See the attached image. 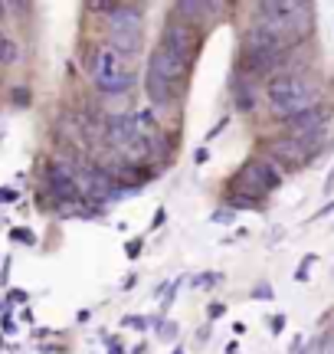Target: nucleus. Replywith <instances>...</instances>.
I'll return each instance as SVG.
<instances>
[{
	"label": "nucleus",
	"mask_w": 334,
	"mask_h": 354,
	"mask_svg": "<svg viewBox=\"0 0 334 354\" xmlns=\"http://www.w3.org/2000/svg\"><path fill=\"white\" fill-rule=\"evenodd\" d=\"M89 76L95 82L99 92L105 95H118V92H128L135 86V73L128 69L125 56L115 53L108 43H99L89 56Z\"/></svg>",
	"instance_id": "obj_1"
},
{
	"label": "nucleus",
	"mask_w": 334,
	"mask_h": 354,
	"mask_svg": "<svg viewBox=\"0 0 334 354\" xmlns=\"http://www.w3.org/2000/svg\"><path fill=\"white\" fill-rule=\"evenodd\" d=\"M259 30H266L272 37H279L285 43L288 37H298L305 26L311 24V10L298 0H269V3H259Z\"/></svg>",
	"instance_id": "obj_2"
},
{
	"label": "nucleus",
	"mask_w": 334,
	"mask_h": 354,
	"mask_svg": "<svg viewBox=\"0 0 334 354\" xmlns=\"http://www.w3.org/2000/svg\"><path fill=\"white\" fill-rule=\"evenodd\" d=\"M266 99H269L272 112L282 115V118H292V115L305 112L315 105V92L302 76L295 73H282V76H272L269 88H266Z\"/></svg>",
	"instance_id": "obj_3"
},
{
	"label": "nucleus",
	"mask_w": 334,
	"mask_h": 354,
	"mask_svg": "<svg viewBox=\"0 0 334 354\" xmlns=\"http://www.w3.org/2000/svg\"><path fill=\"white\" fill-rule=\"evenodd\" d=\"M108 46L115 53H141V39H144V26H141V10L138 7H112L108 10Z\"/></svg>",
	"instance_id": "obj_4"
},
{
	"label": "nucleus",
	"mask_w": 334,
	"mask_h": 354,
	"mask_svg": "<svg viewBox=\"0 0 334 354\" xmlns=\"http://www.w3.org/2000/svg\"><path fill=\"white\" fill-rule=\"evenodd\" d=\"M197 30H193L187 20H170L164 26V33H161V43L157 46H164L167 53H174L184 66L193 63V53H197Z\"/></svg>",
	"instance_id": "obj_5"
},
{
	"label": "nucleus",
	"mask_w": 334,
	"mask_h": 354,
	"mask_svg": "<svg viewBox=\"0 0 334 354\" xmlns=\"http://www.w3.org/2000/svg\"><path fill=\"white\" fill-rule=\"evenodd\" d=\"M324 125H328V109H324V105H311L305 112L285 118L288 135H292V138H302V141H315L324 131Z\"/></svg>",
	"instance_id": "obj_6"
},
{
	"label": "nucleus",
	"mask_w": 334,
	"mask_h": 354,
	"mask_svg": "<svg viewBox=\"0 0 334 354\" xmlns=\"http://www.w3.org/2000/svg\"><path fill=\"white\" fill-rule=\"evenodd\" d=\"M46 184H50V194L56 201H79V194H82L76 171L66 165H52L46 174Z\"/></svg>",
	"instance_id": "obj_7"
},
{
	"label": "nucleus",
	"mask_w": 334,
	"mask_h": 354,
	"mask_svg": "<svg viewBox=\"0 0 334 354\" xmlns=\"http://www.w3.org/2000/svg\"><path fill=\"white\" fill-rule=\"evenodd\" d=\"M243 180L256 190V197H259V194H266V190L279 187V180H282V167L266 165V161H256V165H249L243 171Z\"/></svg>",
	"instance_id": "obj_8"
},
{
	"label": "nucleus",
	"mask_w": 334,
	"mask_h": 354,
	"mask_svg": "<svg viewBox=\"0 0 334 354\" xmlns=\"http://www.w3.org/2000/svg\"><path fill=\"white\" fill-rule=\"evenodd\" d=\"M148 69H155L157 76H164L167 82H174L177 86V79L187 73V66L180 63L174 53H167L164 46H155V53H151V63H148Z\"/></svg>",
	"instance_id": "obj_9"
},
{
	"label": "nucleus",
	"mask_w": 334,
	"mask_h": 354,
	"mask_svg": "<svg viewBox=\"0 0 334 354\" xmlns=\"http://www.w3.org/2000/svg\"><path fill=\"white\" fill-rule=\"evenodd\" d=\"M144 86H148V99L155 102L157 109H167L174 102V82H167L164 76H157L155 69L144 73Z\"/></svg>",
	"instance_id": "obj_10"
},
{
	"label": "nucleus",
	"mask_w": 334,
	"mask_h": 354,
	"mask_svg": "<svg viewBox=\"0 0 334 354\" xmlns=\"http://www.w3.org/2000/svg\"><path fill=\"white\" fill-rule=\"evenodd\" d=\"M308 145L311 141H302V138H292V135H288V138L275 141V148H272V151L279 154V158H285L288 165H305V161L311 158Z\"/></svg>",
	"instance_id": "obj_11"
},
{
	"label": "nucleus",
	"mask_w": 334,
	"mask_h": 354,
	"mask_svg": "<svg viewBox=\"0 0 334 354\" xmlns=\"http://www.w3.org/2000/svg\"><path fill=\"white\" fill-rule=\"evenodd\" d=\"M155 122H157L155 112H138L135 115V128H138V135H141V138H148V135H155L157 131Z\"/></svg>",
	"instance_id": "obj_12"
},
{
	"label": "nucleus",
	"mask_w": 334,
	"mask_h": 354,
	"mask_svg": "<svg viewBox=\"0 0 334 354\" xmlns=\"http://www.w3.org/2000/svg\"><path fill=\"white\" fill-rule=\"evenodd\" d=\"M17 56H20L17 43H13V39L7 37V33H0V63L10 66V63H17Z\"/></svg>",
	"instance_id": "obj_13"
},
{
	"label": "nucleus",
	"mask_w": 334,
	"mask_h": 354,
	"mask_svg": "<svg viewBox=\"0 0 334 354\" xmlns=\"http://www.w3.org/2000/svg\"><path fill=\"white\" fill-rule=\"evenodd\" d=\"M217 282H219V276H217V272H206V276H200V279H197V286H204V289H210V286H217Z\"/></svg>",
	"instance_id": "obj_14"
},
{
	"label": "nucleus",
	"mask_w": 334,
	"mask_h": 354,
	"mask_svg": "<svg viewBox=\"0 0 334 354\" xmlns=\"http://www.w3.org/2000/svg\"><path fill=\"white\" fill-rule=\"evenodd\" d=\"M272 328L282 331V328H285V315H275V318H272Z\"/></svg>",
	"instance_id": "obj_15"
},
{
	"label": "nucleus",
	"mask_w": 334,
	"mask_h": 354,
	"mask_svg": "<svg viewBox=\"0 0 334 354\" xmlns=\"http://www.w3.org/2000/svg\"><path fill=\"white\" fill-rule=\"evenodd\" d=\"M138 250H141V240H131L128 243V256H138Z\"/></svg>",
	"instance_id": "obj_16"
},
{
	"label": "nucleus",
	"mask_w": 334,
	"mask_h": 354,
	"mask_svg": "<svg viewBox=\"0 0 334 354\" xmlns=\"http://www.w3.org/2000/svg\"><path fill=\"white\" fill-rule=\"evenodd\" d=\"M13 197H17V194H13V190H0V203H10Z\"/></svg>",
	"instance_id": "obj_17"
},
{
	"label": "nucleus",
	"mask_w": 334,
	"mask_h": 354,
	"mask_svg": "<svg viewBox=\"0 0 334 354\" xmlns=\"http://www.w3.org/2000/svg\"><path fill=\"white\" fill-rule=\"evenodd\" d=\"M253 295H262V299H269L272 292H269V286H259V289H256V292H253Z\"/></svg>",
	"instance_id": "obj_18"
},
{
	"label": "nucleus",
	"mask_w": 334,
	"mask_h": 354,
	"mask_svg": "<svg viewBox=\"0 0 334 354\" xmlns=\"http://www.w3.org/2000/svg\"><path fill=\"white\" fill-rule=\"evenodd\" d=\"M331 210H334V201H331V203H328V207H322V210H318V216H324V214H331Z\"/></svg>",
	"instance_id": "obj_19"
},
{
	"label": "nucleus",
	"mask_w": 334,
	"mask_h": 354,
	"mask_svg": "<svg viewBox=\"0 0 334 354\" xmlns=\"http://www.w3.org/2000/svg\"><path fill=\"white\" fill-rule=\"evenodd\" d=\"M334 187V171H331V177H328V184H324V190H331Z\"/></svg>",
	"instance_id": "obj_20"
},
{
	"label": "nucleus",
	"mask_w": 334,
	"mask_h": 354,
	"mask_svg": "<svg viewBox=\"0 0 334 354\" xmlns=\"http://www.w3.org/2000/svg\"><path fill=\"white\" fill-rule=\"evenodd\" d=\"M3 13H7V7H3V3H0V20H3Z\"/></svg>",
	"instance_id": "obj_21"
}]
</instances>
